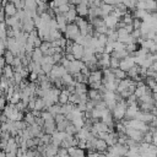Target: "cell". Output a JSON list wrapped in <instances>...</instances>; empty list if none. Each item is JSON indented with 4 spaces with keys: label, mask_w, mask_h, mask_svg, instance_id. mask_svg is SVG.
Segmentation results:
<instances>
[{
    "label": "cell",
    "mask_w": 157,
    "mask_h": 157,
    "mask_svg": "<svg viewBox=\"0 0 157 157\" xmlns=\"http://www.w3.org/2000/svg\"><path fill=\"white\" fill-rule=\"evenodd\" d=\"M126 99H121L119 102H117V105L112 109V115L117 121H120L125 118V113H126Z\"/></svg>",
    "instance_id": "cell-1"
},
{
    "label": "cell",
    "mask_w": 157,
    "mask_h": 157,
    "mask_svg": "<svg viewBox=\"0 0 157 157\" xmlns=\"http://www.w3.org/2000/svg\"><path fill=\"white\" fill-rule=\"evenodd\" d=\"M64 34H65V38L71 39V40L75 42V39H76L81 33H80V28H78V26H77L75 22H72V23H67Z\"/></svg>",
    "instance_id": "cell-2"
},
{
    "label": "cell",
    "mask_w": 157,
    "mask_h": 157,
    "mask_svg": "<svg viewBox=\"0 0 157 157\" xmlns=\"http://www.w3.org/2000/svg\"><path fill=\"white\" fill-rule=\"evenodd\" d=\"M136 65V63H135V59H134V56H131V55H128V56H125L124 59H121L120 60V64H119V67L121 69V70H124V71H129L132 66H135Z\"/></svg>",
    "instance_id": "cell-3"
},
{
    "label": "cell",
    "mask_w": 157,
    "mask_h": 157,
    "mask_svg": "<svg viewBox=\"0 0 157 157\" xmlns=\"http://www.w3.org/2000/svg\"><path fill=\"white\" fill-rule=\"evenodd\" d=\"M85 66V63L82 60H74V61H70V65L67 67V72H70L71 75H75V74H78L81 71V69Z\"/></svg>",
    "instance_id": "cell-4"
},
{
    "label": "cell",
    "mask_w": 157,
    "mask_h": 157,
    "mask_svg": "<svg viewBox=\"0 0 157 157\" xmlns=\"http://www.w3.org/2000/svg\"><path fill=\"white\" fill-rule=\"evenodd\" d=\"M71 53L74 54L75 59L81 60V59L83 58V54H85V47L81 45V44H78V43H75V42H74V44H72V47H71Z\"/></svg>",
    "instance_id": "cell-5"
},
{
    "label": "cell",
    "mask_w": 157,
    "mask_h": 157,
    "mask_svg": "<svg viewBox=\"0 0 157 157\" xmlns=\"http://www.w3.org/2000/svg\"><path fill=\"white\" fill-rule=\"evenodd\" d=\"M102 78H103V72L102 70L97 69V70H93L90 72V76H88V83H93V82H102Z\"/></svg>",
    "instance_id": "cell-6"
},
{
    "label": "cell",
    "mask_w": 157,
    "mask_h": 157,
    "mask_svg": "<svg viewBox=\"0 0 157 157\" xmlns=\"http://www.w3.org/2000/svg\"><path fill=\"white\" fill-rule=\"evenodd\" d=\"M120 20H118L117 17H114L112 13L110 15H108V16H105V17H103V22H104V25L108 27V28H110V29H117V26H118V22H119Z\"/></svg>",
    "instance_id": "cell-7"
},
{
    "label": "cell",
    "mask_w": 157,
    "mask_h": 157,
    "mask_svg": "<svg viewBox=\"0 0 157 157\" xmlns=\"http://www.w3.org/2000/svg\"><path fill=\"white\" fill-rule=\"evenodd\" d=\"M33 29H36V25H34L33 18H31V17H26V18L22 21V31L29 33V32L33 31Z\"/></svg>",
    "instance_id": "cell-8"
},
{
    "label": "cell",
    "mask_w": 157,
    "mask_h": 157,
    "mask_svg": "<svg viewBox=\"0 0 157 157\" xmlns=\"http://www.w3.org/2000/svg\"><path fill=\"white\" fill-rule=\"evenodd\" d=\"M108 144L105 142V140H103V139H99V137H97L96 139V142H94V148H96V151L97 152H101V153H105L107 152V150H108Z\"/></svg>",
    "instance_id": "cell-9"
},
{
    "label": "cell",
    "mask_w": 157,
    "mask_h": 157,
    "mask_svg": "<svg viewBox=\"0 0 157 157\" xmlns=\"http://www.w3.org/2000/svg\"><path fill=\"white\" fill-rule=\"evenodd\" d=\"M4 11H5L6 16H15V15L17 13L18 9H17V6H16L13 2L7 1V2L4 5Z\"/></svg>",
    "instance_id": "cell-10"
},
{
    "label": "cell",
    "mask_w": 157,
    "mask_h": 157,
    "mask_svg": "<svg viewBox=\"0 0 157 157\" xmlns=\"http://www.w3.org/2000/svg\"><path fill=\"white\" fill-rule=\"evenodd\" d=\"M75 9H76V12H77L78 16H81V17H88V11H90V6L88 5L80 2L78 5H76Z\"/></svg>",
    "instance_id": "cell-11"
},
{
    "label": "cell",
    "mask_w": 157,
    "mask_h": 157,
    "mask_svg": "<svg viewBox=\"0 0 157 157\" xmlns=\"http://www.w3.org/2000/svg\"><path fill=\"white\" fill-rule=\"evenodd\" d=\"M87 96H88V99H91V101H94V102H98V101H101V99H102V93L99 92V90L88 88Z\"/></svg>",
    "instance_id": "cell-12"
},
{
    "label": "cell",
    "mask_w": 157,
    "mask_h": 157,
    "mask_svg": "<svg viewBox=\"0 0 157 157\" xmlns=\"http://www.w3.org/2000/svg\"><path fill=\"white\" fill-rule=\"evenodd\" d=\"M76 6L74 5L66 13H64V16H65V18H66V21H67V23H72V22H75V20H76V17L78 16L77 15V12H76V9H75Z\"/></svg>",
    "instance_id": "cell-13"
},
{
    "label": "cell",
    "mask_w": 157,
    "mask_h": 157,
    "mask_svg": "<svg viewBox=\"0 0 157 157\" xmlns=\"http://www.w3.org/2000/svg\"><path fill=\"white\" fill-rule=\"evenodd\" d=\"M70 94H71V92H70L67 88H63V90L60 91L58 103H59V104H66V103L69 102V97H70Z\"/></svg>",
    "instance_id": "cell-14"
},
{
    "label": "cell",
    "mask_w": 157,
    "mask_h": 157,
    "mask_svg": "<svg viewBox=\"0 0 157 157\" xmlns=\"http://www.w3.org/2000/svg\"><path fill=\"white\" fill-rule=\"evenodd\" d=\"M99 7H101V16H102V17H105V16L110 15V13H112V11L114 10V6H113V5L104 4V2H102Z\"/></svg>",
    "instance_id": "cell-15"
},
{
    "label": "cell",
    "mask_w": 157,
    "mask_h": 157,
    "mask_svg": "<svg viewBox=\"0 0 157 157\" xmlns=\"http://www.w3.org/2000/svg\"><path fill=\"white\" fill-rule=\"evenodd\" d=\"M145 10L147 12H156L157 11V0H144Z\"/></svg>",
    "instance_id": "cell-16"
},
{
    "label": "cell",
    "mask_w": 157,
    "mask_h": 157,
    "mask_svg": "<svg viewBox=\"0 0 157 157\" xmlns=\"http://www.w3.org/2000/svg\"><path fill=\"white\" fill-rule=\"evenodd\" d=\"M43 56H44V54L42 53V50L39 48H34L33 49V52H32V61L40 64L42 60H43Z\"/></svg>",
    "instance_id": "cell-17"
},
{
    "label": "cell",
    "mask_w": 157,
    "mask_h": 157,
    "mask_svg": "<svg viewBox=\"0 0 157 157\" xmlns=\"http://www.w3.org/2000/svg\"><path fill=\"white\" fill-rule=\"evenodd\" d=\"M13 74H15V70L12 65H5L2 67V76H5L6 78H12Z\"/></svg>",
    "instance_id": "cell-18"
},
{
    "label": "cell",
    "mask_w": 157,
    "mask_h": 157,
    "mask_svg": "<svg viewBox=\"0 0 157 157\" xmlns=\"http://www.w3.org/2000/svg\"><path fill=\"white\" fill-rule=\"evenodd\" d=\"M47 110H48L53 117H55V115H58V114H60V113H61V104L55 103V104H53V105L48 107V108H47Z\"/></svg>",
    "instance_id": "cell-19"
},
{
    "label": "cell",
    "mask_w": 157,
    "mask_h": 157,
    "mask_svg": "<svg viewBox=\"0 0 157 157\" xmlns=\"http://www.w3.org/2000/svg\"><path fill=\"white\" fill-rule=\"evenodd\" d=\"M113 70V74H114V77L117 78V80H123V78H125V77H128V74H126V71H124V70H121L120 67H118V69H112Z\"/></svg>",
    "instance_id": "cell-20"
},
{
    "label": "cell",
    "mask_w": 157,
    "mask_h": 157,
    "mask_svg": "<svg viewBox=\"0 0 157 157\" xmlns=\"http://www.w3.org/2000/svg\"><path fill=\"white\" fill-rule=\"evenodd\" d=\"M23 120L28 124V125H32V124H34L36 123V117L33 115V113L32 112H26L25 113V117H23Z\"/></svg>",
    "instance_id": "cell-21"
},
{
    "label": "cell",
    "mask_w": 157,
    "mask_h": 157,
    "mask_svg": "<svg viewBox=\"0 0 157 157\" xmlns=\"http://www.w3.org/2000/svg\"><path fill=\"white\" fill-rule=\"evenodd\" d=\"M4 58H5V63H6V65H12V63H13V59H15V55L7 49L6 52H5V54H4Z\"/></svg>",
    "instance_id": "cell-22"
},
{
    "label": "cell",
    "mask_w": 157,
    "mask_h": 157,
    "mask_svg": "<svg viewBox=\"0 0 157 157\" xmlns=\"http://www.w3.org/2000/svg\"><path fill=\"white\" fill-rule=\"evenodd\" d=\"M34 109H37V110H45V104H44V101H43V98L42 97H37L36 98V107H34Z\"/></svg>",
    "instance_id": "cell-23"
},
{
    "label": "cell",
    "mask_w": 157,
    "mask_h": 157,
    "mask_svg": "<svg viewBox=\"0 0 157 157\" xmlns=\"http://www.w3.org/2000/svg\"><path fill=\"white\" fill-rule=\"evenodd\" d=\"M77 131H78V129H76L71 123L66 126V129H65V132L66 134H69V135H76L77 134Z\"/></svg>",
    "instance_id": "cell-24"
},
{
    "label": "cell",
    "mask_w": 157,
    "mask_h": 157,
    "mask_svg": "<svg viewBox=\"0 0 157 157\" xmlns=\"http://www.w3.org/2000/svg\"><path fill=\"white\" fill-rule=\"evenodd\" d=\"M119 64H120V59L114 58V56H110V65H109L110 69H118L119 67Z\"/></svg>",
    "instance_id": "cell-25"
},
{
    "label": "cell",
    "mask_w": 157,
    "mask_h": 157,
    "mask_svg": "<svg viewBox=\"0 0 157 157\" xmlns=\"http://www.w3.org/2000/svg\"><path fill=\"white\" fill-rule=\"evenodd\" d=\"M40 117L43 118V120H44V121H45V120H49V119H53V118H54V117H53V115H52V114H50V113H49L47 109L40 112Z\"/></svg>",
    "instance_id": "cell-26"
},
{
    "label": "cell",
    "mask_w": 157,
    "mask_h": 157,
    "mask_svg": "<svg viewBox=\"0 0 157 157\" xmlns=\"http://www.w3.org/2000/svg\"><path fill=\"white\" fill-rule=\"evenodd\" d=\"M12 66H13V67H21V66H23V65H22L21 56H15L13 63H12Z\"/></svg>",
    "instance_id": "cell-27"
},
{
    "label": "cell",
    "mask_w": 157,
    "mask_h": 157,
    "mask_svg": "<svg viewBox=\"0 0 157 157\" xmlns=\"http://www.w3.org/2000/svg\"><path fill=\"white\" fill-rule=\"evenodd\" d=\"M53 2L55 4V6H60V5H64V4H67L69 0H53Z\"/></svg>",
    "instance_id": "cell-28"
},
{
    "label": "cell",
    "mask_w": 157,
    "mask_h": 157,
    "mask_svg": "<svg viewBox=\"0 0 157 157\" xmlns=\"http://www.w3.org/2000/svg\"><path fill=\"white\" fill-rule=\"evenodd\" d=\"M5 105H6V98L0 97V110H4Z\"/></svg>",
    "instance_id": "cell-29"
},
{
    "label": "cell",
    "mask_w": 157,
    "mask_h": 157,
    "mask_svg": "<svg viewBox=\"0 0 157 157\" xmlns=\"http://www.w3.org/2000/svg\"><path fill=\"white\" fill-rule=\"evenodd\" d=\"M65 58H66L69 61H74V60H76L72 53H65Z\"/></svg>",
    "instance_id": "cell-30"
},
{
    "label": "cell",
    "mask_w": 157,
    "mask_h": 157,
    "mask_svg": "<svg viewBox=\"0 0 157 157\" xmlns=\"http://www.w3.org/2000/svg\"><path fill=\"white\" fill-rule=\"evenodd\" d=\"M103 2H104V4H109V5L115 6V5L119 2V0H103Z\"/></svg>",
    "instance_id": "cell-31"
},
{
    "label": "cell",
    "mask_w": 157,
    "mask_h": 157,
    "mask_svg": "<svg viewBox=\"0 0 157 157\" xmlns=\"http://www.w3.org/2000/svg\"><path fill=\"white\" fill-rule=\"evenodd\" d=\"M5 65H6V63H5V58L0 55V67H4Z\"/></svg>",
    "instance_id": "cell-32"
},
{
    "label": "cell",
    "mask_w": 157,
    "mask_h": 157,
    "mask_svg": "<svg viewBox=\"0 0 157 157\" xmlns=\"http://www.w3.org/2000/svg\"><path fill=\"white\" fill-rule=\"evenodd\" d=\"M99 1H103V0H99Z\"/></svg>",
    "instance_id": "cell-33"
}]
</instances>
